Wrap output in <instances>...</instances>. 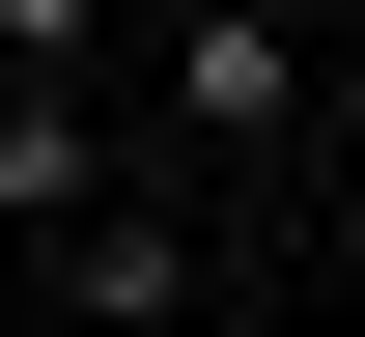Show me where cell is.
<instances>
[{
  "label": "cell",
  "instance_id": "cell-2",
  "mask_svg": "<svg viewBox=\"0 0 365 337\" xmlns=\"http://www.w3.org/2000/svg\"><path fill=\"white\" fill-rule=\"evenodd\" d=\"M56 309H85V337H169L197 309V225H169V197H85V225H56Z\"/></svg>",
  "mask_w": 365,
  "mask_h": 337
},
{
  "label": "cell",
  "instance_id": "cell-1",
  "mask_svg": "<svg viewBox=\"0 0 365 337\" xmlns=\"http://www.w3.org/2000/svg\"><path fill=\"white\" fill-rule=\"evenodd\" d=\"M309 28H337V0H169V141L197 169H281V141H309Z\"/></svg>",
  "mask_w": 365,
  "mask_h": 337
},
{
  "label": "cell",
  "instance_id": "cell-4",
  "mask_svg": "<svg viewBox=\"0 0 365 337\" xmlns=\"http://www.w3.org/2000/svg\"><path fill=\"white\" fill-rule=\"evenodd\" d=\"M85 28H113V0H0V56H29V85H56V56H85Z\"/></svg>",
  "mask_w": 365,
  "mask_h": 337
},
{
  "label": "cell",
  "instance_id": "cell-3",
  "mask_svg": "<svg viewBox=\"0 0 365 337\" xmlns=\"http://www.w3.org/2000/svg\"><path fill=\"white\" fill-rule=\"evenodd\" d=\"M85 197H113V113H85V85H0V225L56 253V225H85Z\"/></svg>",
  "mask_w": 365,
  "mask_h": 337
}]
</instances>
